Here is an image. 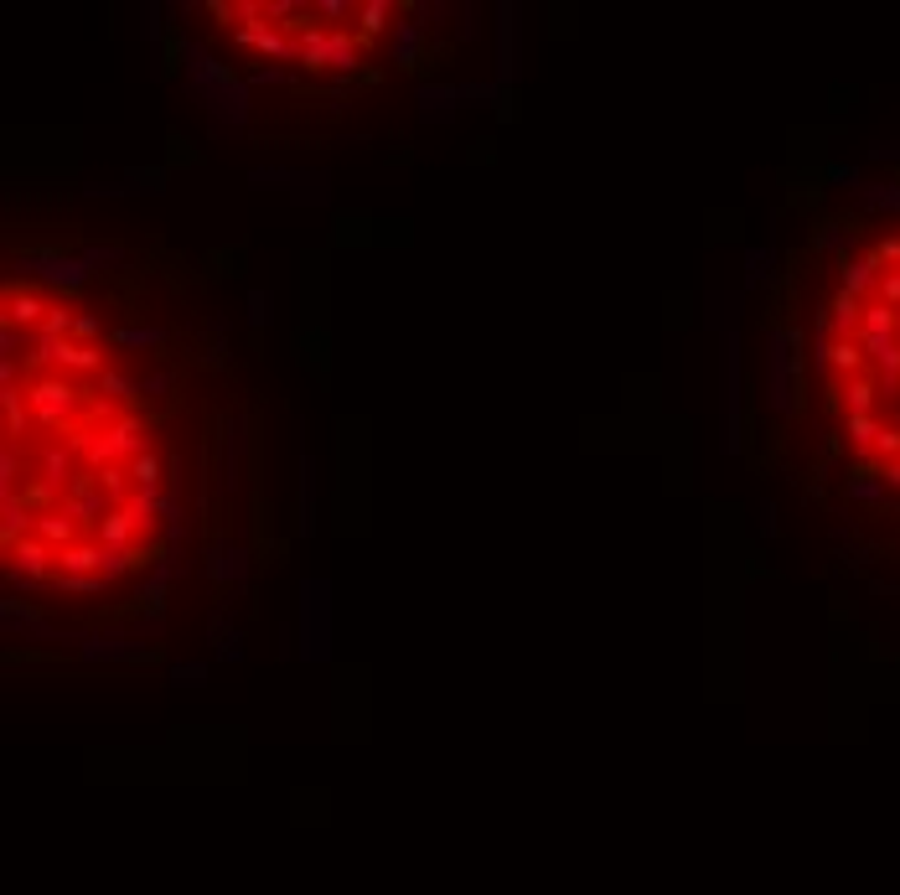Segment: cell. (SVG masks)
<instances>
[{
    "instance_id": "6da1fadb",
    "label": "cell",
    "mask_w": 900,
    "mask_h": 895,
    "mask_svg": "<svg viewBox=\"0 0 900 895\" xmlns=\"http://www.w3.org/2000/svg\"><path fill=\"white\" fill-rule=\"evenodd\" d=\"M171 57L182 63V88L202 104L207 114V130L213 135H238L254 114V88L244 73H233V63H223L218 52H207L192 37H176Z\"/></svg>"
},
{
    "instance_id": "7a4b0ae2",
    "label": "cell",
    "mask_w": 900,
    "mask_h": 895,
    "mask_svg": "<svg viewBox=\"0 0 900 895\" xmlns=\"http://www.w3.org/2000/svg\"><path fill=\"white\" fill-rule=\"evenodd\" d=\"M797 326H766V409L776 420H792L807 383V357L797 352Z\"/></svg>"
},
{
    "instance_id": "3957f363",
    "label": "cell",
    "mask_w": 900,
    "mask_h": 895,
    "mask_svg": "<svg viewBox=\"0 0 900 895\" xmlns=\"http://www.w3.org/2000/svg\"><path fill=\"white\" fill-rule=\"evenodd\" d=\"M745 445V378H740V321L719 332V451L740 456Z\"/></svg>"
},
{
    "instance_id": "277c9868",
    "label": "cell",
    "mask_w": 900,
    "mask_h": 895,
    "mask_svg": "<svg viewBox=\"0 0 900 895\" xmlns=\"http://www.w3.org/2000/svg\"><path fill=\"white\" fill-rule=\"evenodd\" d=\"M332 580H300V616H295V658L300 663H326L332 658Z\"/></svg>"
},
{
    "instance_id": "5b68a950",
    "label": "cell",
    "mask_w": 900,
    "mask_h": 895,
    "mask_svg": "<svg viewBox=\"0 0 900 895\" xmlns=\"http://www.w3.org/2000/svg\"><path fill=\"white\" fill-rule=\"evenodd\" d=\"M11 270H16L21 285H47L57 295H83L88 285H94V270L68 249H21L11 259Z\"/></svg>"
},
{
    "instance_id": "8992f818",
    "label": "cell",
    "mask_w": 900,
    "mask_h": 895,
    "mask_svg": "<svg viewBox=\"0 0 900 895\" xmlns=\"http://www.w3.org/2000/svg\"><path fill=\"white\" fill-rule=\"evenodd\" d=\"M78 658L83 663H150L156 658V642L140 637V632H119V626H109V632H83L78 637Z\"/></svg>"
},
{
    "instance_id": "52a82bcc",
    "label": "cell",
    "mask_w": 900,
    "mask_h": 895,
    "mask_svg": "<svg viewBox=\"0 0 900 895\" xmlns=\"http://www.w3.org/2000/svg\"><path fill=\"white\" fill-rule=\"evenodd\" d=\"M26 404H32V414H37V425L42 430H63L73 414L83 409V394L73 389V383L57 373V378H32V389H26Z\"/></svg>"
},
{
    "instance_id": "ba28073f",
    "label": "cell",
    "mask_w": 900,
    "mask_h": 895,
    "mask_svg": "<svg viewBox=\"0 0 900 895\" xmlns=\"http://www.w3.org/2000/svg\"><path fill=\"white\" fill-rule=\"evenodd\" d=\"M0 626H6V632L16 637H26V642H73L78 647V637L83 632H63V626H52L32 601H21V595H11V601H0Z\"/></svg>"
},
{
    "instance_id": "9c48e42d",
    "label": "cell",
    "mask_w": 900,
    "mask_h": 895,
    "mask_svg": "<svg viewBox=\"0 0 900 895\" xmlns=\"http://www.w3.org/2000/svg\"><path fill=\"white\" fill-rule=\"evenodd\" d=\"M430 42H435V26H425L419 16H409L399 6L394 26H388V63H394V68H419V63H425V52H430Z\"/></svg>"
},
{
    "instance_id": "30bf717a",
    "label": "cell",
    "mask_w": 900,
    "mask_h": 895,
    "mask_svg": "<svg viewBox=\"0 0 900 895\" xmlns=\"http://www.w3.org/2000/svg\"><path fill=\"white\" fill-rule=\"evenodd\" d=\"M497 21H492V47H497V83L513 94V83H518V6L513 0H502V6L492 11Z\"/></svg>"
},
{
    "instance_id": "8fae6325",
    "label": "cell",
    "mask_w": 900,
    "mask_h": 895,
    "mask_svg": "<svg viewBox=\"0 0 900 895\" xmlns=\"http://www.w3.org/2000/svg\"><path fill=\"white\" fill-rule=\"evenodd\" d=\"M223 440H218V451H223V461H218V482H223V492H238V482H244V414H223V430H218Z\"/></svg>"
},
{
    "instance_id": "7c38bea8",
    "label": "cell",
    "mask_w": 900,
    "mask_h": 895,
    "mask_svg": "<svg viewBox=\"0 0 900 895\" xmlns=\"http://www.w3.org/2000/svg\"><path fill=\"white\" fill-rule=\"evenodd\" d=\"M295 533L300 539L316 533V461H311V445H300V456H295Z\"/></svg>"
},
{
    "instance_id": "4fadbf2b",
    "label": "cell",
    "mask_w": 900,
    "mask_h": 895,
    "mask_svg": "<svg viewBox=\"0 0 900 895\" xmlns=\"http://www.w3.org/2000/svg\"><path fill=\"white\" fill-rule=\"evenodd\" d=\"M880 280H885V270H880V259L875 254H849V259H838V290H849V295H859V301L869 306L880 295Z\"/></svg>"
},
{
    "instance_id": "5bb4252c",
    "label": "cell",
    "mask_w": 900,
    "mask_h": 895,
    "mask_svg": "<svg viewBox=\"0 0 900 895\" xmlns=\"http://www.w3.org/2000/svg\"><path fill=\"white\" fill-rule=\"evenodd\" d=\"M47 301H42V290L37 285H6V326H16V332H26L32 337L37 326L47 321Z\"/></svg>"
},
{
    "instance_id": "9a60e30c",
    "label": "cell",
    "mask_w": 900,
    "mask_h": 895,
    "mask_svg": "<svg viewBox=\"0 0 900 895\" xmlns=\"http://www.w3.org/2000/svg\"><path fill=\"white\" fill-rule=\"evenodd\" d=\"M249 570H254V559H249L244 544H213L207 549V580L213 585H244Z\"/></svg>"
},
{
    "instance_id": "2e32d148",
    "label": "cell",
    "mask_w": 900,
    "mask_h": 895,
    "mask_svg": "<svg viewBox=\"0 0 900 895\" xmlns=\"http://www.w3.org/2000/svg\"><path fill=\"white\" fill-rule=\"evenodd\" d=\"M414 99H419V114H425V119H440V125H445V119L466 104V83L435 78V83H419V94H414Z\"/></svg>"
},
{
    "instance_id": "e0dca14e",
    "label": "cell",
    "mask_w": 900,
    "mask_h": 895,
    "mask_svg": "<svg viewBox=\"0 0 900 895\" xmlns=\"http://www.w3.org/2000/svg\"><path fill=\"white\" fill-rule=\"evenodd\" d=\"M6 554H11V575H32V580H52L57 575V549L42 544L37 533H32V539H21L16 549H6Z\"/></svg>"
},
{
    "instance_id": "ac0fdd59",
    "label": "cell",
    "mask_w": 900,
    "mask_h": 895,
    "mask_svg": "<svg viewBox=\"0 0 900 895\" xmlns=\"http://www.w3.org/2000/svg\"><path fill=\"white\" fill-rule=\"evenodd\" d=\"M32 533H37L32 502H26V497H6V502H0V544L16 549L21 539H32Z\"/></svg>"
},
{
    "instance_id": "d6986e66",
    "label": "cell",
    "mask_w": 900,
    "mask_h": 895,
    "mask_svg": "<svg viewBox=\"0 0 900 895\" xmlns=\"http://www.w3.org/2000/svg\"><path fill=\"white\" fill-rule=\"evenodd\" d=\"M57 507H63V513H68L73 523L83 518V523H94V528H99V523H104V518L114 513V507H109V492H104L99 482H94V487H88V492H73V497H57Z\"/></svg>"
},
{
    "instance_id": "ffe728a7",
    "label": "cell",
    "mask_w": 900,
    "mask_h": 895,
    "mask_svg": "<svg viewBox=\"0 0 900 895\" xmlns=\"http://www.w3.org/2000/svg\"><path fill=\"white\" fill-rule=\"evenodd\" d=\"M854 202H859V213H890V218H900V176L864 182V187L854 192Z\"/></svg>"
},
{
    "instance_id": "44dd1931",
    "label": "cell",
    "mask_w": 900,
    "mask_h": 895,
    "mask_svg": "<svg viewBox=\"0 0 900 895\" xmlns=\"http://www.w3.org/2000/svg\"><path fill=\"white\" fill-rule=\"evenodd\" d=\"M104 559H109L104 544H68L57 549V575H104Z\"/></svg>"
},
{
    "instance_id": "7402d4cb",
    "label": "cell",
    "mask_w": 900,
    "mask_h": 895,
    "mask_svg": "<svg viewBox=\"0 0 900 895\" xmlns=\"http://www.w3.org/2000/svg\"><path fill=\"white\" fill-rule=\"evenodd\" d=\"M828 316H833V342L859 337V326H864V301H859V295H849V290H833Z\"/></svg>"
},
{
    "instance_id": "603a6c76",
    "label": "cell",
    "mask_w": 900,
    "mask_h": 895,
    "mask_svg": "<svg viewBox=\"0 0 900 895\" xmlns=\"http://www.w3.org/2000/svg\"><path fill=\"white\" fill-rule=\"evenodd\" d=\"M838 404H844V414H880V383L869 373L838 383Z\"/></svg>"
},
{
    "instance_id": "cb8c5ba5",
    "label": "cell",
    "mask_w": 900,
    "mask_h": 895,
    "mask_svg": "<svg viewBox=\"0 0 900 895\" xmlns=\"http://www.w3.org/2000/svg\"><path fill=\"white\" fill-rule=\"evenodd\" d=\"M37 482H47V487H57L63 492V482H68V471H73V445L68 440H52V445H42V456H37Z\"/></svg>"
},
{
    "instance_id": "d4e9b609",
    "label": "cell",
    "mask_w": 900,
    "mask_h": 895,
    "mask_svg": "<svg viewBox=\"0 0 900 895\" xmlns=\"http://www.w3.org/2000/svg\"><path fill=\"white\" fill-rule=\"evenodd\" d=\"M844 435H849V445L859 456H875V445L885 435V420L880 414H844Z\"/></svg>"
},
{
    "instance_id": "484cf974",
    "label": "cell",
    "mask_w": 900,
    "mask_h": 895,
    "mask_svg": "<svg viewBox=\"0 0 900 895\" xmlns=\"http://www.w3.org/2000/svg\"><path fill=\"white\" fill-rule=\"evenodd\" d=\"M37 539L52 544V549H68V544H78V523L63 513V507H47V513H37Z\"/></svg>"
},
{
    "instance_id": "4316f807",
    "label": "cell",
    "mask_w": 900,
    "mask_h": 895,
    "mask_svg": "<svg viewBox=\"0 0 900 895\" xmlns=\"http://www.w3.org/2000/svg\"><path fill=\"white\" fill-rule=\"evenodd\" d=\"M388 16H399L394 0H363V6H357V37H363V47H368L373 37H383L388 26H394Z\"/></svg>"
},
{
    "instance_id": "83f0119b",
    "label": "cell",
    "mask_w": 900,
    "mask_h": 895,
    "mask_svg": "<svg viewBox=\"0 0 900 895\" xmlns=\"http://www.w3.org/2000/svg\"><path fill=\"white\" fill-rule=\"evenodd\" d=\"M130 466V482H135V492H166V461L156 456V451H140L135 461H125Z\"/></svg>"
},
{
    "instance_id": "f1b7e54d",
    "label": "cell",
    "mask_w": 900,
    "mask_h": 895,
    "mask_svg": "<svg viewBox=\"0 0 900 895\" xmlns=\"http://www.w3.org/2000/svg\"><path fill=\"white\" fill-rule=\"evenodd\" d=\"M813 244H818V254H828V259H849V249L859 244V233L849 228V223H838V218H828L818 233H813Z\"/></svg>"
},
{
    "instance_id": "f546056e",
    "label": "cell",
    "mask_w": 900,
    "mask_h": 895,
    "mask_svg": "<svg viewBox=\"0 0 900 895\" xmlns=\"http://www.w3.org/2000/svg\"><path fill=\"white\" fill-rule=\"evenodd\" d=\"M0 409H6V445H21V435L32 430V404H21V389H0Z\"/></svg>"
},
{
    "instance_id": "4dcf8cb0",
    "label": "cell",
    "mask_w": 900,
    "mask_h": 895,
    "mask_svg": "<svg viewBox=\"0 0 900 895\" xmlns=\"http://www.w3.org/2000/svg\"><path fill=\"white\" fill-rule=\"evenodd\" d=\"M109 342L119 352H156V347H166V332L161 326H114Z\"/></svg>"
},
{
    "instance_id": "1f68e13d",
    "label": "cell",
    "mask_w": 900,
    "mask_h": 895,
    "mask_svg": "<svg viewBox=\"0 0 900 895\" xmlns=\"http://www.w3.org/2000/svg\"><path fill=\"white\" fill-rule=\"evenodd\" d=\"M135 533H140V523L125 513V507H114V513L99 523V544L104 549H135Z\"/></svg>"
},
{
    "instance_id": "d6a6232c",
    "label": "cell",
    "mask_w": 900,
    "mask_h": 895,
    "mask_svg": "<svg viewBox=\"0 0 900 895\" xmlns=\"http://www.w3.org/2000/svg\"><path fill=\"white\" fill-rule=\"evenodd\" d=\"M290 202H295V207H321V202H332V176H326V171H300V182H295Z\"/></svg>"
},
{
    "instance_id": "836d02e7",
    "label": "cell",
    "mask_w": 900,
    "mask_h": 895,
    "mask_svg": "<svg viewBox=\"0 0 900 895\" xmlns=\"http://www.w3.org/2000/svg\"><path fill=\"white\" fill-rule=\"evenodd\" d=\"M859 337H900V311H895V306H885V301H869V306H864V326H859Z\"/></svg>"
},
{
    "instance_id": "e575fe53",
    "label": "cell",
    "mask_w": 900,
    "mask_h": 895,
    "mask_svg": "<svg viewBox=\"0 0 900 895\" xmlns=\"http://www.w3.org/2000/svg\"><path fill=\"white\" fill-rule=\"evenodd\" d=\"M771 270H776V249H771V244H766V249H761V244H750V249H745V290L766 285V280H771Z\"/></svg>"
},
{
    "instance_id": "d590c367",
    "label": "cell",
    "mask_w": 900,
    "mask_h": 895,
    "mask_svg": "<svg viewBox=\"0 0 900 895\" xmlns=\"http://www.w3.org/2000/svg\"><path fill=\"white\" fill-rule=\"evenodd\" d=\"M99 394L114 399V404H130V399H140V378L119 373V368H104V373H99Z\"/></svg>"
},
{
    "instance_id": "8d00e7d4",
    "label": "cell",
    "mask_w": 900,
    "mask_h": 895,
    "mask_svg": "<svg viewBox=\"0 0 900 895\" xmlns=\"http://www.w3.org/2000/svg\"><path fill=\"white\" fill-rule=\"evenodd\" d=\"M78 259H83V264H88V270H94V275H99V270H119V264H125L130 254H125V249H119V244H83V249H78Z\"/></svg>"
},
{
    "instance_id": "74e56055",
    "label": "cell",
    "mask_w": 900,
    "mask_h": 895,
    "mask_svg": "<svg viewBox=\"0 0 900 895\" xmlns=\"http://www.w3.org/2000/svg\"><path fill=\"white\" fill-rule=\"evenodd\" d=\"M125 513H130L140 528H156V518H161V492H130Z\"/></svg>"
},
{
    "instance_id": "f35d334b",
    "label": "cell",
    "mask_w": 900,
    "mask_h": 895,
    "mask_svg": "<svg viewBox=\"0 0 900 895\" xmlns=\"http://www.w3.org/2000/svg\"><path fill=\"white\" fill-rule=\"evenodd\" d=\"M21 466H26L21 445H6V451H0V502L16 497V476H21Z\"/></svg>"
},
{
    "instance_id": "ab89813d",
    "label": "cell",
    "mask_w": 900,
    "mask_h": 895,
    "mask_svg": "<svg viewBox=\"0 0 900 895\" xmlns=\"http://www.w3.org/2000/svg\"><path fill=\"white\" fill-rule=\"evenodd\" d=\"M269 311H275V295H269L264 285H254V290L244 295V316H249L254 332H264V326H269Z\"/></svg>"
},
{
    "instance_id": "60d3db41",
    "label": "cell",
    "mask_w": 900,
    "mask_h": 895,
    "mask_svg": "<svg viewBox=\"0 0 900 895\" xmlns=\"http://www.w3.org/2000/svg\"><path fill=\"white\" fill-rule=\"evenodd\" d=\"M52 590H68V595H104L109 580H104V575H52Z\"/></svg>"
},
{
    "instance_id": "b9f144b4",
    "label": "cell",
    "mask_w": 900,
    "mask_h": 895,
    "mask_svg": "<svg viewBox=\"0 0 900 895\" xmlns=\"http://www.w3.org/2000/svg\"><path fill=\"white\" fill-rule=\"evenodd\" d=\"M502 99H507V88H502L497 78H487V83H466V104H476V109H502Z\"/></svg>"
},
{
    "instance_id": "7bdbcfd3",
    "label": "cell",
    "mask_w": 900,
    "mask_h": 895,
    "mask_svg": "<svg viewBox=\"0 0 900 895\" xmlns=\"http://www.w3.org/2000/svg\"><path fill=\"white\" fill-rule=\"evenodd\" d=\"M476 32H482V6H476V0H466V6H456V26H450V37H456V42H471Z\"/></svg>"
},
{
    "instance_id": "ee69618b",
    "label": "cell",
    "mask_w": 900,
    "mask_h": 895,
    "mask_svg": "<svg viewBox=\"0 0 900 895\" xmlns=\"http://www.w3.org/2000/svg\"><path fill=\"white\" fill-rule=\"evenodd\" d=\"M259 83L290 88V83H300V68H285V63H264V68H254V73H249V88H259Z\"/></svg>"
},
{
    "instance_id": "f6af8a7d",
    "label": "cell",
    "mask_w": 900,
    "mask_h": 895,
    "mask_svg": "<svg viewBox=\"0 0 900 895\" xmlns=\"http://www.w3.org/2000/svg\"><path fill=\"white\" fill-rule=\"evenodd\" d=\"M99 337H104V316H94V311H78V316H73V342L94 347Z\"/></svg>"
},
{
    "instance_id": "bcb514c9",
    "label": "cell",
    "mask_w": 900,
    "mask_h": 895,
    "mask_svg": "<svg viewBox=\"0 0 900 895\" xmlns=\"http://www.w3.org/2000/svg\"><path fill=\"white\" fill-rule=\"evenodd\" d=\"M171 383H176V373H171V368L145 373V378H140V399H166V394H171Z\"/></svg>"
},
{
    "instance_id": "7dc6e473",
    "label": "cell",
    "mask_w": 900,
    "mask_h": 895,
    "mask_svg": "<svg viewBox=\"0 0 900 895\" xmlns=\"http://www.w3.org/2000/svg\"><path fill=\"white\" fill-rule=\"evenodd\" d=\"M171 683H182V689H202V683H207V663H171Z\"/></svg>"
},
{
    "instance_id": "c3c4849f",
    "label": "cell",
    "mask_w": 900,
    "mask_h": 895,
    "mask_svg": "<svg viewBox=\"0 0 900 895\" xmlns=\"http://www.w3.org/2000/svg\"><path fill=\"white\" fill-rule=\"evenodd\" d=\"M823 176L833 187H849V192H859L864 187V176H859V166H844V161H833V166H823Z\"/></svg>"
},
{
    "instance_id": "681fc988",
    "label": "cell",
    "mask_w": 900,
    "mask_h": 895,
    "mask_svg": "<svg viewBox=\"0 0 900 895\" xmlns=\"http://www.w3.org/2000/svg\"><path fill=\"white\" fill-rule=\"evenodd\" d=\"M130 182H135V192H166V171L161 166H140V171H130Z\"/></svg>"
},
{
    "instance_id": "f907efd6",
    "label": "cell",
    "mask_w": 900,
    "mask_h": 895,
    "mask_svg": "<svg viewBox=\"0 0 900 895\" xmlns=\"http://www.w3.org/2000/svg\"><path fill=\"white\" fill-rule=\"evenodd\" d=\"M869 254L880 259V270H885V264H890V270H900V238H880V244L869 249Z\"/></svg>"
},
{
    "instance_id": "816d5d0a",
    "label": "cell",
    "mask_w": 900,
    "mask_h": 895,
    "mask_svg": "<svg viewBox=\"0 0 900 895\" xmlns=\"http://www.w3.org/2000/svg\"><path fill=\"white\" fill-rule=\"evenodd\" d=\"M869 161H880V166H900V145H895V140H875V145H869Z\"/></svg>"
},
{
    "instance_id": "f5cc1de1",
    "label": "cell",
    "mask_w": 900,
    "mask_h": 895,
    "mask_svg": "<svg viewBox=\"0 0 900 895\" xmlns=\"http://www.w3.org/2000/svg\"><path fill=\"white\" fill-rule=\"evenodd\" d=\"M202 11L218 16V26H233V32H238V6H223V0H202Z\"/></svg>"
},
{
    "instance_id": "db71d44e",
    "label": "cell",
    "mask_w": 900,
    "mask_h": 895,
    "mask_svg": "<svg viewBox=\"0 0 900 895\" xmlns=\"http://www.w3.org/2000/svg\"><path fill=\"white\" fill-rule=\"evenodd\" d=\"M83 192H88V197H125V192H135V187H130V176H125V182H88Z\"/></svg>"
},
{
    "instance_id": "11a10c76",
    "label": "cell",
    "mask_w": 900,
    "mask_h": 895,
    "mask_svg": "<svg viewBox=\"0 0 900 895\" xmlns=\"http://www.w3.org/2000/svg\"><path fill=\"white\" fill-rule=\"evenodd\" d=\"M218 658H223V663H238V658H244V637L228 632V637L218 642Z\"/></svg>"
},
{
    "instance_id": "9f6ffc18",
    "label": "cell",
    "mask_w": 900,
    "mask_h": 895,
    "mask_svg": "<svg viewBox=\"0 0 900 895\" xmlns=\"http://www.w3.org/2000/svg\"><path fill=\"white\" fill-rule=\"evenodd\" d=\"M21 368H16V357H0V389H21Z\"/></svg>"
},
{
    "instance_id": "6f0895ef",
    "label": "cell",
    "mask_w": 900,
    "mask_h": 895,
    "mask_svg": "<svg viewBox=\"0 0 900 895\" xmlns=\"http://www.w3.org/2000/svg\"><path fill=\"white\" fill-rule=\"evenodd\" d=\"M16 347H21V332L16 326H0V357H16Z\"/></svg>"
},
{
    "instance_id": "680465c9",
    "label": "cell",
    "mask_w": 900,
    "mask_h": 895,
    "mask_svg": "<svg viewBox=\"0 0 900 895\" xmlns=\"http://www.w3.org/2000/svg\"><path fill=\"white\" fill-rule=\"evenodd\" d=\"M880 476H885V487H890V492H900V461H885V466H880Z\"/></svg>"
},
{
    "instance_id": "91938a15",
    "label": "cell",
    "mask_w": 900,
    "mask_h": 895,
    "mask_svg": "<svg viewBox=\"0 0 900 895\" xmlns=\"http://www.w3.org/2000/svg\"><path fill=\"white\" fill-rule=\"evenodd\" d=\"M761 533H766V539H771V533H776V507H771V502L761 507Z\"/></svg>"
}]
</instances>
